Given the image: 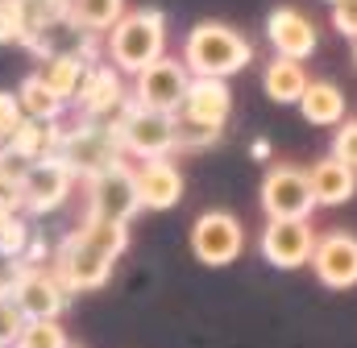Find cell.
I'll return each instance as SVG.
<instances>
[{
    "label": "cell",
    "instance_id": "18",
    "mask_svg": "<svg viewBox=\"0 0 357 348\" xmlns=\"http://www.w3.org/2000/svg\"><path fill=\"white\" fill-rule=\"evenodd\" d=\"M307 182H312V195H316V207H341L349 203L357 191V171H349L345 162H337L333 154L320 158L312 171H307Z\"/></svg>",
    "mask_w": 357,
    "mask_h": 348
},
{
    "label": "cell",
    "instance_id": "28",
    "mask_svg": "<svg viewBox=\"0 0 357 348\" xmlns=\"http://www.w3.org/2000/svg\"><path fill=\"white\" fill-rule=\"evenodd\" d=\"M29 171V162L13 150H0V203L21 207V178Z\"/></svg>",
    "mask_w": 357,
    "mask_h": 348
},
{
    "label": "cell",
    "instance_id": "21",
    "mask_svg": "<svg viewBox=\"0 0 357 348\" xmlns=\"http://www.w3.org/2000/svg\"><path fill=\"white\" fill-rule=\"evenodd\" d=\"M307 71H303V63H295V58H270L266 71H262V91H266L274 104H299L303 100V91H307Z\"/></svg>",
    "mask_w": 357,
    "mask_h": 348
},
{
    "label": "cell",
    "instance_id": "30",
    "mask_svg": "<svg viewBox=\"0 0 357 348\" xmlns=\"http://www.w3.org/2000/svg\"><path fill=\"white\" fill-rule=\"evenodd\" d=\"M21 328H25L21 307L13 303V294H0V348H13V345H17Z\"/></svg>",
    "mask_w": 357,
    "mask_h": 348
},
{
    "label": "cell",
    "instance_id": "35",
    "mask_svg": "<svg viewBox=\"0 0 357 348\" xmlns=\"http://www.w3.org/2000/svg\"><path fill=\"white\" fill-rule=\"evenodd\" d=\"M25 274V261H8L0 258V294H13V286H17V278Z\"/></svg>",
    "mask_w": 357,
    "mask_h": 348
},
{
    "label": "cell",
    "instance_id": "17",
    "mask_svg": "<svg viewBox=\"0 0 357 348\" xmlns=\"http://www.w3.org/2000/svg\"><path fill=\"white\" fill-rule=\"evenodd\" d=\"M137 199L146 212H171L183 199V174L171 158H154L137 166Z\"/></svg>",
    "mask_w": 357,
    "mask_h": 348
},
{
    "label": "cell",
    "instance_id": "20",
    "mask_svg": "<svg viewBox=\"0 0 357 348\" xmlns=\"http://www.w3.org/2000/svg\"><path fill=\"white\" fill-rule=\"evenodd\" d=\"M33 75L46 84V91H54L63 104H71V100L79 95L84 79H88V63H84L79 54H46Z\"/></svg>",
    "mask_w": 357,
    "mask_h": 348
},
{
    "label": "cell",
    "instance_id": "8",
    "mask_svg": "<svg viewBox=\"0 0 357 348\" xmlns=\"http://www.w3.org/2000/svg\"><path fill=\"white\" fill-rule=\"evenodd\" d=\"M142 212L137 199V171H129V162H116L112 171L88 182V220H116L129 224Z\"/></svg>",
    "mask_w": 357,
    "mask_h": 348
},
{
    "label": "cell",
    "instance_id": "36",
    "mask_svg": "<svg viewBox=\"0 0 357 348\" xmlns=\"http://www.w3.org/2000/svg\"><path fill=\"white\" fill-rule=\"evenodd\" d=\"M13 216H17V207H8V203H0V228H4V224H8Z\"/></svg>",
    "mask_w": 357,
    "mask_h": 348
},
{
    "label": "cell",
    "instance_id": "3",
    "mask_svg": "<svg viewBox=\"0 0 357 348\" xmlns=\"http://www.w3.org/2000/svg\"><path fill=\"white\" fill-rule=\"evenodd\" d=\"M121 141L125 154L154 162V158H171L175 154V137H178V116H162V112H146L133 100L116 112V125H108Z\"/></svg>",
    "mask_w": 357,
    "mask_h": 348
},
{
    "label": "cell",
    "instance_id": "38",
    "mask_svg": "<svg viewBox=\"0 0 357 348\" xmlns=\"http://www.w3.org/2000/svg\"><path fill=\"white\" fill-rule=\"evenodd\" d=\"M328 4H341V0H328Z\"/></svg>",
    "mask_w": 357,
    "mask_h": 348
},
{
    "label": "cell",
    "instance_id": "7",
    "mask_svg": "<svg viewBox=\"0 0 357 348\" xmlns=\"http://www.w3.org/2000/svg\"><path fill=\"white\" fill-rule=\"evenodd\" d=\"M112 265L116 261L108 253H100L91 241H84V232H71L63 241V249L54 253V278L63 282L67 294H79V290H100L108 278H112Z\"/></svg>",
    "mask_w": 357,
    "mask_h": 348
},
{
    "label": "cell",
    "instance_id": "12",
    "mask_svg": "<svg viewBox=\"0 0 357 348\" xmlns=\"http://www.w3.org/2000/svg\"><path fill=\"white\" fill-rule=\"evenodd\" d=\"M312 269L328 290H349L357 286V237L345 228H333L324 237H316L312 249Z\"/></svg>",
    "mask_w": 357,
    "mask_h": 348
},
{
    "label": "cell",
    "instance_id": "31",
    "mask_svg": "<svg viewBox=\"0 0 357 348\" xmlns=\"http://www.w3.org/2000/svg\"><path fill=\"white\" fill-rule=\"evenodd\" d=\"M333 158L345 162L349 171H357V120L337 125V137H333Z\"/></svg>",
    "mask_w": 357,
    "mask_h": 348
},
{
    "label": "cell",
    "instance_id": "29",
    "mask_svg": "<svg viewBox=\"0 0 357 348\" xmlns=\"http://www.w3.org/2000/svg\"><path fill=\"white\" fill-rule=\"evenodd\" d=\"M0 258H8V261L29 258V224H25L21 216H13V220L0 228Z\"/></svg>",
    "mask_w": 357,
    "mask_h": 348
},
{
    "label": "cell",
    "instance_id": "11",
    "mask_svg": "<svg viewBox=\"0 0 357 348\" xmlns=\"http://www.w3.org/2000/svg\"><path fill=\"white\" fill-rule=\"evenodd\" d=\"M71 187H75V174L67 171L63 158L33 162L25 171V178H21V207L33 212V216H46V212H54V207L67 203Z\"/></svg>",
    "mask_w": 357,
    "mask_h": 348
},
{
    "label": "cell",
    "instance_id": "23",
    "mask_svg": "<svg viewBox=\"0 0 357 348\" xmlns=\"http://www.w3.org/2000/svg\"><path fill=\"white\" fill-rule=\"evenodd\" d=\"M125 17V0H67V21L79 33H112Z\"/></svg>",
    "mask_w": 357,
    "mask_h": 348
},
{
    "label": "cell",
    "instance_id": "26",
    "mask_svg": "<svg viewBox=\"0 0 357 348\" xmlns=\"http://www.w3.org/2000/svg\"><path fill=\"white\" fill-rule=\"evenodd\" d=\"M84 241H91L100 253H108V258L116 261L125 253V245H129V224H116V220H84Z\"/></svg>",
    "mask_w": 357,
    "mask_h": 348
},
{
    "label": "cell",
    "instance_id": "37",
    "mask_svg": "<svg viewBox=\"0 0 357 348\" xmlns=\"http://www.w3.org/2000/svg\"><path fill=\"white\" fill-rule=\"evenodd\" d=\"M354 58H357V42H354Z\"/></svg>",
    "mask_w": 357,
    "mask_h": 348
},
{
    "label": "cell",
    "instance_id": "14",
    "mask_svg": "<svg viewBox=\"0 0 357 348\" xmlns=\"http://www.w3.org/2000/svg\"><path fill=\"white\" fill-rule=\"evenodd\" d=\"M266 38H270V46H274L278 58H295V63H303V58L320 46L316 25H312L299 8H291V4H278L266 17Z\"/></svg>",
    "mask_w": 357,
    "mask_h": 348
},
{
    "label": "cell",
    "instance_id": "34",
    "mask_svg": "<svg viewBox=\"0 0 357 348\" xmlns=\"http://www.w3.org/2000/svg\"><path fill=\"white\" fill-rule=\"evenodd\" d=\"M333 29H337L341 38H354L357 42V0H341V4H333Z\"/></svg>",
    "mask_w": 357,
    "mask_h": 348
},
{
    "label": "cell",
    "instance_id": "25",
    "mask_svg": "<svg viewBox=\"0 0 357 348\" xmlns=\"http://www.w3.org/2000/svg\"><path fill=\"white\" fill-rule=\"evenodd\" d=\"M42 17L33 13V0H0V46L29 42L38 33Z\"/></svg>",
    "mask_w": 357,
    "mask_h": 348
},
{
    "label": "cell",
    "instance_id": "39",
    "mask_svg": "<svg viewBox=\"0 0 357 348\" xmlns=\"http://www.w3.org/2000/svg\"><path fill=\"white\" fill-rule=\"evenodd\" d=\"M67 348H75V345H67Z\"/></svg>",
    "mask_w": 357,
    "mask_h": 348
},
{
    "label": "cell",
    "instance_id": "24",
    "mask_svg": "<svg viewBox=\"0 0 357 348\" xmlns=\"http://www.w3.org/2000/svg\"><path fill=\"white\" fill-rule=\"evenodd\" d=\"M13 95H17V108H21L25 120H59L63 108H67L54 91H46V84H42L38 75H25Z\"/></svg>",
    "mask_w": 357,
    "mask_h": 348
},
{
    "label": "cell",
    "instance_id": "27",
    "mask_svg": "<svg viewBox=\"0 0 357 348\" xmlns=\"http://www.w3.org/2000/svg\"><path fill=\"white\" fill-rule=\"evenodd\" d=\"M67 345L71 340H67L59 319H25V328H21L13 348H67Z\"/></svg>",
    "mask_w": 357,
    "mask_h": 348
},
{
    "label": "cell",
    "instance_id": "22",
    "mask_svg": "<svg viewBox=\"0 0 357 348\" xmlns=\"http://www.w3.org/2000/svg\"><path fill=\"white\" fill-rule=\"evenodd\" d=\"M299 112L307 125H341L345 120V91L328 79H312L299 100Z\"/></svg>",
    "mask_w": 357,
    "mask_h": 348
},
{
    "label": "cell",
    "instance_id": "5",
    "mask_svg": "<svg viewBox=\"0 0 357 348\" xmlns=\"http://www.w3.org/2000/svg\"><path fill=\"white\" fill-rule=\"evenodd\" d=\"M262 212H266V220H312L316 195H312L307 171H299L291 162L270 166L262 178Z\"/></svg>",
    "mask_w": 357,
    "mask_h": 348
},
{
    "label": "cell",
    "instance_id": "16",
    "mask_svg": "<svg viewBox=\"0 0 357 348\" xmlns=\"http://www.w3.org/2000/svg\"><path fill=\"white\" fill-rule=\"evenodd\" d=\"M75 104H79L84 120L104 125V120H112V112H121L129 104V95H125V84H121V75L112 67H88V79L79 87Z\"/></svg>",
    "mask_w": 357,
    "mask_h": 348
},
{
    "label": "cell",
    "instance_id": "4",
    "mask_svg": "<svg viewBox=\"0 0 357 348\" xmlns=\"http://www.w3.org/2000/svg\"><path fill=\"white\" fill-rule=\"evenodd\" d=\"M121 154L125 150H121L116 133L108 125H96V120H84L79 129L63 133V150H59V158L67 162V171L75 174V178H88V182L100 178L104 171H112L116 162H125Z\"/></svg>",
    "mask_w": 357,
    "mask_h": 348
},
{
    "label": "cell",
    "instance_id": "10",
    "mask_svg": "<svg viewBox=\"0 0 357 348\" xmlns=\"http://www.w3.org/2000/svg\"><path fill=\"white\" fill-rule=\"evenodd\" d=\"M258 245H262V258L274 269H299L312 261L316 228H312V220H266Z\"/></svg>",
    "mask_w": 357,
    "mask_h": 348
},
{
    "label": "cell",
    "instance_id": "6",
    "mask_svg": "<svg viewBox=\"0 0 357 348\" xmlns=\"http://www.w3.org/2000/svg\"><path fill=\"white\" fill-rule=\"evenodd\" d=\"M191 75L183 67V58H158L154 67H146L142 75H133V104L146 112H162V116H178L183 100H187Z\"/></svg>",
    "mask_w": 357,
    "mask_h": 348
},
{
    "label": "cell",
    "instance_id": "9",
    "mask_svg": "<svg viewBox=\"0 0 357 348\" xmlns=\"http://www.w3.org/2000/svg\"><path fill=\"white\" fill-rule=\"evenodd\" d=\"M245 249V228L233 212H204L191 224V253L204 265H233Z\"/></svg>",
    "mask_w": 357,
    "mask_h": 348
},
{
    "label": "cell",
    "instance_id": "15",
    "mask_svg": "<svg viewBox=\"0 0 357 348\" xmlns=\"http://www.w3.org/2000/svg\"><path fill=\"white\" fill-rule=\"evenodd\" d=\"M229 112H233V91L225 79H191L187 100L178 108V120L204 125V129H225Z\"/></svg>",
    "mask_w": 357,
    "mask_h": 348
},
{
    "label": "cell",
    "instance_id": "33",
    "mask_svg": "<svg viewBox=\"0 0 357 348\" xmlns=\"http://www.w3.org/2000/svg\"><path fill=\"white\" fill-rule=\"evenodd\" d=\"M225 129H204V125H187L178 120V137H175V150H204L212 141H220Z\"/></svg>",
    "mask_w": 357,
    "mask_h": 348
},
{
    "label": "cell",
    "instance_id": "2",
    "mask_svg": "<svg viewBox=\"0 0 357 348\" xmlns=\"http://www.w3.org/2000/svg\"><path fill=\"white\" fill-rule=\"evenodd\" d=\"M108 58L125 75H142L158 58H167V17L158 8L125 13L108 33Z\"/></svg>",
    "mask_w": 357,
    "mask_h": 348
},
{
    "label": "cell",
    "instance_id": "19",
    "mask_svg": "<svg viewBox=\"0 0 357 348\" xmlns=\"http://www.w3.org/2000/svg\"><path fill=\"white\" fill-rule=\"evenodd\" d=\"M13 154H21L29 166L33 162H46V158H59L63 150V129L59 120H21V129L13 133Z\"/></svg>",
    "mask_w": 357,
    "mask_h": 348
},
{
    "label": "cell",
    "instance_id": "32",
    "mask_svg": "<svg viewBox=\"0 0 357 348\" xmlns=\"http://www.w3.org/2000/svg\"><path fill=\"white\" fill-rule=\"evenodd\" d=\"M21 108H17V95L13 91H0V150L13 145V133L21 129Z\"/></svg>",
    "mask_w": 357,
    "mask_h": 348
},
{
    "label": "cell",
    "instance_id": "13",
    "mask_svg": "<svg viewBox=\"0 0 357 348\" xmlns=\"http://www.w3.org/2000/svg\"><path fill=\"white\" fill-rule=\"evenodd\" d=\"M13 303L21 307L25 319H59L63 307H67V290H63V282L54 278V269L25 265V274H21L17 286H13Z\"/></svg>",
    "mask_w": 357,
    "mask_h": 348
},
{
    "label": "cell",
    "instance_id": "1",
    "mask_svg": "<svg viewBox=\"0 0 357 348\" xmlns=\"http://www.w3.org/2000/svg\"><path fill=\"white\" fill-rule=\"evenodd\" d=\"M254 58V46L220 21H199L183 38V67L191 79H229L245 71Z\"/></svg>",
    "mask_w": 357,
    "mask_h": 348
}]
</instances>
